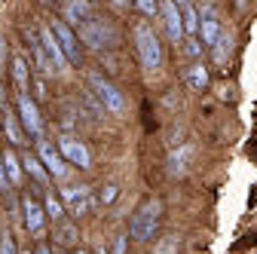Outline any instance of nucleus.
Masks as SVG:
<instances>
[{"label": "nucleus", "instance_id": "obj_1", "mask_svg": "<svg viewBox=\"0 0 257 254\" xmlns=\"http://www.w3.org/2000/svg\"><path fill=\"white\" fill-rule=\"evenodd\" d=\"M159 217H163V202H159V199H144L135 208L132 220H128V236L138 239V242L153 239V233L159 227Z\"/></svg>", "mask_w": 257, "mask_h": 254}, {"label": "nucleus", "instance_id": "obj_2", "mask_svg": "<svg viewBox=\"0 0 257 254\" xmlns=\"http://www.w3.org/2000/svg\"><path fill=\"white\" fill-rule=\"evenodd\" d=\"M135 43H138V58H141L144 71H156L159 65H163V43H159L156 31L147 22L135 25Z\"/></svg>", "mask_w": 257, "mask_h": 254}, {"label": "nucleus", "instance_id": "obj_3", "mask_svg": "<svg viewBox=\"0 0 257 254\" xmlns=\"http://www.w3.org/2000/svg\"><path fill=\"white\" fill-rule=\"evenodd\" d=\"M89 86H92L95 98H98V104L104 110H110L113 116H122L125 113V98H122V92L113 83H107L101 74H89Z\"/></svg>", "mask_w": 257, "mask_h": 254}, {"label": "nucleus", "instance_id": "obj_4", "mask_svg": "<svg viewBox=\"0 0 257 254\" xmlns=\"http://www.w3.org/2000/svg\"><path fill=\"white\" fill-rule=\"evenodd\" d=\"M77 31H80V40L89 43L92 49H104V46H113V43H116V31H113V25H107V22H101V19H95V16L86 19V22H80Z\"/></svg>", "mask_w": 257, "mask_h": 254}, {"label": "nucleus", "instance_id": "obj_5", "mask_svg": "<svg viewBox=\"0 0 257 254\" xmlns=\"http://www.w3.org/2000/svg\"><path fill=\"white\" fill-rule=\"evenodd\" d=\"M49 28H52V34H55V40L61 43V49H64V58H68V65H80V37L71 31V25L64 22V19H52L49 22Z\"/></svg>", "mask_w": 257, "mask_h": 254}, {"label": "nucleus", "instance_id": "obj_6", "mask_svg": "<svg viewBox=\"0 0 257 254\" xmlns=\"http://www.w3.org/2000/svg\"><path fill=\"white\" fill-rule=\"evenodd\" d=\"M37 156H40V163L46 166V172L55 178V181H61L64 175H68V166H64V156H61V150H55L43 135L37 138Z\"/></svg>", "mask_w": 257, "mask_h": 254}, {"label": "nucleus", "instance_id": "obj_7", "mask_svg": "<svg viewBox=\"0 0 257 254\" xmlns=\"http://www.w3.org/2000/svg\"><path fill=\"white\" fill-rule=\"evenodd\" d=\"M16 104H19V119H22V125H25V132H28V135H34V138H40V135H43V119H40L37 104L31 101L28 95H22V92H19Z\"/></svg>", "mask_w": 257, "mask_h": 254}, {"label": "nucleus", "instance_id": "obj_8", "mask_svg": "<svg viewBox=\"0 0 257 254\" xmlns=\"http://www.w3.org/2000/svg\"><path fill=\"white\" fill-rule=\"evenodd\" d=\"M159 16H163V22H166L169 40L181 43L184 40V16H181L178 4H175V0H159Z\"/></svg>", "mask_w": 257, "mask_h": 254}, {"label": "nucleus", "instance_id": "obj_9", "mask_svg": "<svg viewBox=\"0 0 257 254\" xmlns=\"http://www.w3.org/2000/svg\"><path fill=\"white\" fill-rule=\"evenodd\" d=\"M58 150H61L64 160H71L74 166H80V169H92V153L86 150L83 141H77V138H61V141H58Z\"/></svg>", "mask_w": 257, "mask_h": 254}, {"label": "nucleus", "instance_id": "obj_10", "mask_svg": "<svg viewBox=\"0 0 257 254\" xmlns=\"http://www.w3.org/2000/svg\"><path fill=\"white\" fill-rule=\"evenodd\" d=\"M40 43H43V49H46V55H49V61H52V71H64V68H68L64 49H61V43L55 40V34H52V28H49V25L40 28Z\"/></svg>", "mask_w": 257, "mask_h": 254}, {"label": "nucleus", "instance_id": "obj_11", "mask_svg": "<svg viewBox=\"0 0 257 254\" xmlns=\"http://www.w3.org/2000/svg\"><path fill=\"white\" fill-rule=\"evenodd\" d=\"M61 202L68 205L74 214H89V208H92L89 187H64L61 190Z\"/></svg>", "mask_w": 257, "mask_h": 254}, {"label": "nucleus", "instance_id": "obj_12", "mask_svg": "<svg viewBox=\"0 0 257 254\" xmlns=\"http://www.w3.org/2000/svg\"><path fill=\"white\" fill-rule=\"evenodd\" d=\"M22 214H25V227H28L31 233H40V230H43V224H46V208H43L37 199L25 196V199H22Z\"/></svg>", "mask_w": 257, "mask_h": 254}, {"label": "nucleus", "instance_id": "obj_13", "mask_svg": "<svg viewBox=\"0 0 257 254\" xmlns=\"http://www.w3.org/2000/svg\"><path fill=\"white\" fill-rule=\"evenodd\" d=\"M193 156H196V147L193 144H181L178 150H172L169 153V175H187V169H190V163H193Z\"/></svg>", "mask_w": 257, "mask_h": 254}, {"label": "nucleus", "instance_id": "obj_14", "mask_svg": "<svg viewBox=\"0 0 257 254\" xmlns=\"http://www.w3.org/2000/svg\"><path fill=\"white\" fill-rule=\"evenodd\" d=\"M86 19H92V0H64V22L80 25Z\"/></svg>", "mask_w": 257, "mask_h": 254}, {"label": "nucleus", "instance_id": "obj_15", "mask_svg": "<svg viewBox=\"0 0 257 254\" xmlns=\"http://www.w3.org/2000/svg\"><path fill=\"white\" fill-rule=\"evenodd\" d=\"M184 80L190 89H196V92H205L208 89V71L202 61H190V65L184 68Z\"/></svg>", "mask_w": 257, "mask_h": 254}, {"label": "nucleus", "instance_id": "obj_16", "mask_svg": "<svg viewBox=\"0 0 257 254\" xmlns=\"http://www.w3.org/2000/svg\"><path fill=\"white\" fill-rule=\"evenodd\" d=\"M22 166H25V172L34 178L37 184H46V178H49V172L43 169V163H40V156H34V153H22Z\"/></svg>", "mask_w": 257, "mask_h": 254}, {"label": "nucleus", "instance_id": "obj_17", "mask_svg": "<svg viewBox=\"0 0 257 254\" xmlns=\"http://www.w3.org/2000/svg\"><path fill=\"white\" fill-rule=\"evenodd\" d=\"M4 169H7V181L19 187V184H22V160H19L13 150L4 153Z\"/></svg>", "mask_w": 257, "mask_h": 254}, {"label": "nucleus", "instance_id": "obj_18", "mask_svg": "<svg viewBox=\"0 0 257 254\" xmlns=\"http://www.w3.org/2000/svg\"><path fill=\"white\" fill-rule=\"evenodd\" d=\"M199 34H202V46H214L217 43V37H220V25H217V19H202L199 22Z\"/></svg>", "mask_w": 257, "mask_h": 254}, {"label": "nucleus", "instance_id": "obj_19", "mask_svg": "<svg viewBox=\"0 0 257 254\" xmlns=\"http://www.w3.org/2000/svg\"><path fill=\"white\" fill-rule=\"evenodd\" d=\"M13 77H16L19 92H22V95H28V61H25L22 55H16V58H13Z\"/></svg>", "mask_w": 257, "mask_h": 254}, {"label": "nucleus", "instance_id": "obj_20", "mask_svg": "<svg viewBox=\"0 0 257 254\" xmlns=\"http://www.w3.org/2000/svg\"><path fill=\"white\" fill-rule=\"evenodd\" d=\"M181 16H184V34H199V13H196V7L184 4Z\"/></svg>", "mask_w": 257, "mask_h": 254}, {"label": "nucleus", "instance_id": "obj_21", "mask_svg": "<svg viewBox=\"0 0 257 254\" xmlns=\"http://www.w3.org/2000/svg\"><path fill=\"white\" fill-rule=\"evenodd\" d=\"M77 239H80V233H77V227H74V224H61V227L55 230V242H58V245H64V248H74V245H77Z\"/></svg>", "mask_w": 257, "mask_h": 254}, {"label": "nucleus", "instance_id": "obj_22", "mask_svg": "<svg viewBox=\"0 0 257 254\" xmlns=\"http://www.w3.org/2000/svg\"><path fill=\"white\" fill-rule=\"evenodd\" d=\"M0 116H4V122H7V132H10V141L13 144H22V129H19V119H16V113L10 110V104L0 110Z\"/></svg>", "mask_w": 257, "mask_h": 254}, {"label": "nucleus", "instance_id": "obj_23", "mask_svg": "<svg viewBox=\"0 0 257 254\" xmlns=\"http://www.w3.org/2000/svg\"><path fill=\"white\" fill-rule=\"evenodd\" d=\"M43 208H46V217H52V220H61V214H64V202L61 199H55V193H43Z\"/></svg>", "mask_w": 257, "mask_h": 254}, {"label": "nucleus", "instance_id": "obj_24", "mask_svg": "<svg viewBox=\"0 0 257 254\" xmlns=\"http://www.w3.org/2000/svg\"><path fill=\"white\" fill-rule=\"evenodd\" d=\"M230 43H233V40L220 31V37H217V43H214V58H217V65H223V61H227V55H230Z\"/></svg>", "mask_w": 257, "mask_h": 254}, {"label": "nucleus", "instance_id": "obj_25", "mask_svg": "<svg viewBox=\"0 0 257 254\" xmlns=\"http://www.w3.org/2000/svg\"><path fill=\"white\" fill-rule=\"evenodd\" d=\"M153 254H178V239L175 236H166L163 242L153 248Z\"/></svg>", "mask_w": 257, "mask_h": 254}, {"label": "nucleus", "instance_id": "obj_26", "mask_svg": "<svg viewBox=\"0 0 257 254\" xmlns=\"http://www.w3.org/2000/svg\"><path fill=\"white\" fill-rule=\"evenodd\" d=\"M135 7H138L144 16H156V13H159V0H135Z\"/></svg>", "mask_w": 257, "mask_h": 254}, {"label": "nucleus", "instance_id": "obj_27", "mask_svg": "<svg viewBox=\"0 0 257 254\" xmlns=\"http://www.w3.org/2000/svg\"><path fill=\"white\" fill-rule=\"evenodd\" d=\"M116 196H119V187H116V184H107V187L101 190V193H98V199H101L104 205H110V202H113Z\"/></svg>", "mask_w": 257, "mask_h": 254}, {"label": "nucleus", "instance_id": "obj_28", "mask_svg": "<svg viewBox=\"0 0 257 254\" xmlns=\"http://www.w3.org/2000/svg\"><path fill=\"white\" fill-rule=\"evenodd\" d=\"M184 43H187V52H190L193 58H196V55H202V43H199L196 37H193V34H190V37H187Z\"/></svg>", "mask_w": 257, "mask_h": 254}, {"label": "nucleus", "instance_id": "obj_29", "mask_svg": "<svg viewBox=\"0 0 257 254\" xmlns=\"http://www.w3.org/2000/svg\"><path fill=\"white\" fill-rule=\"evenodd\" d=\"M0 254H19V251H16V239H13V236H4V239H0Z\"/></svg>", "mask_w": 257, "mask_h": 254}, {"label": "nucleus", "instance_id": "obj_30", "mask_svg": "<svg viewBox=\"0 0 257 254\" xmlns=\"http://www.w3.org/2000/svg\"><path fill=\"white\" fill-rule=\"evenodd\" d=\"M0 190H7V169H4V153H0Z\"/></svg>", "mask_w": 257, "mask_h": 254}, {"label": "nucleus", "instance_id": "obj_31", "mask_svg": "<svg viewBox=\"0 0 257 254\" xmlns=\"http://www.w3.org/2000/svg\"><path fill=\"white\" fill-rule=\"evenodd\" d=\"M113 254H125V236H119V239L113 242Z\"/></svg>", "mask_w": 257, "mask_h": 254}, {"label": "nucleus", "instance_id": "obj_32", "mask_svg": "<svg viewBox=\"0 0 257 254\" xmlns=\"http://www.w3.org/2000/svg\"><path fill=\"white\" fill-rule=\"evenodd\" d=\"M7 107V98H4V86H0V110Z\"/></svg>", "mask_w": 257, "mask_h": 254}, {"label": "nucleus", "instance_id": "obj_33", "mask_svg": "<svg viewBox=\"0 0 257 254\" xmlns=\"http://www.w3.org/2000/svg\"><path fill=\"white\" fill-rule=\"evenodd\" d=\"M37 254H52V251H49L46 245H40V248H37Z\"/></svg>", "mask_w": 257, "mask_h": 254}, {"label": "nucleus", "instance_id": "obj_34", "mask_svg": "<svg viewBox=\"0 0 257 254\" xmlns=\"http://www.w3.org/2000/svg\"><path fill=\"white\" fill-rule=\"evenodd\" d=\"M113 4H116V7H128V0H113Z\"/></svg>", "mask_w": 257, "mask_h": 254}, {"label": "nucleus", "instance_id": "obj_35", "mask_svg": "<svg viewBox=\"0 0 257 254\" xmlns=\"http://www.w3.org/2000/svg\"><path fill=\"white\" fill-rule=\"evenodd\" d=\"M71 254H89V251H83V248H74V251H71Z\"/></svg>", "mask_w": 257, "mask_h": 254}, {"label": "nucleus", "instance_id": "obj_36", "mask_svg": "<svg viewBox=\"0 0 257 254\" xmlns=\"http://www.w3.org/2000/svg\"><path fill=\"white\" fill-rule=\"evenodd\" d=\"M175 4H178V7H184V4H187V0H175Z\"/></svg>", "mask_w": 257, "mask_h": 254}, {"label": "nucleus", "instance_id": "obj_37", "mask_svg": "<svg viewBox=\"0 0 257 254\" xmlns=\"http://www.w3.org/2000/svg\"><path fill=\"white\" fill-rule=\"evenodd\" d=\"M95 254H107V251H104V248H98V251H95Z\"/></svg>", "mask_w": 257, "mask_h": 254}]
</instances>
